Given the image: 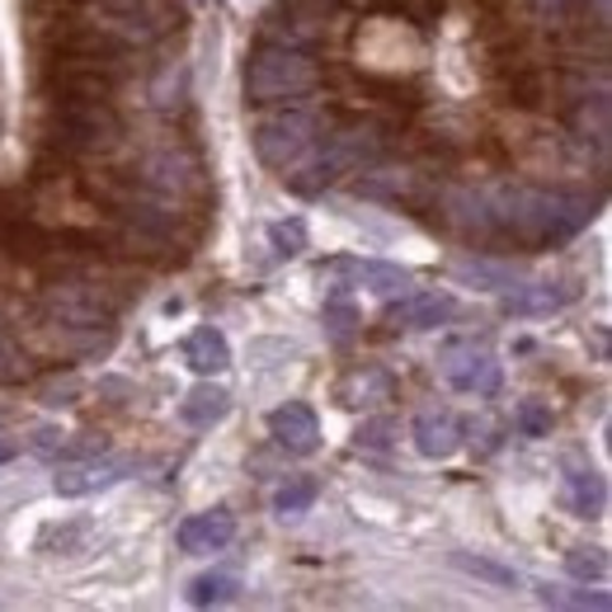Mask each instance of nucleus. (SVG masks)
Returning <instances> with one entry per match:
<instances>
[{"instance_id": "f257e3e1", "label": "nucleus", "mask_w": 612, "mask_h": 612, "mask_svg": "<svg viewBox=\"0 0 612 612\" xmlns=\"http://www.w3.org/2000/svg\"><path fill=\"white\" fill-rule=\"evenodd\" d=\"M495 232H509L523 245H556L570 240L580 226H589L593 203L561 189H528V184H500L485 194Z\"/></svg>"}, {"instance_id": "f03ea898", "label": "nucleus", "mask_w": 612, "mask_h": 612, "mask_svg": "<svg viewBox=\"0 0 612 612\" xmlns=\"http://www.w3.org/2000/svg\"><path fill=\"white\" fill-rule=\"evenodd\" d=\"M382 132L373 128V122H363V128H344V132H335L325 142V151L316 155V161H307L302 170H288V189L292 194H302V198H316V194H325L330 184H340L344 174H358V170H367V165H377L382 161Z\"/></svg>"}, {"instance_id": "7ed1b4c3", "label": "nucleus", "mask_w": 612, "mask_h": 612, "mask_svg": "<svg viewBox=\"0 0 612 612\" xmlns=\"http://www.w3.org/2000/svg\"><path fill=\"white\" fill-rule=\"evenodd\" d=\"M316 85V62L302 47H283V43H265L245 62V99L250 104H283L297 99Z\"/></svg>"}, {"instance_id": "20e7f679", "label": "nucleus", "mask_w": 612, "mask_h": 612, "mask_svg": "<svg viewBox=\"0 0 612 612\" xmlns=\"http://www.w3.org/2000/svg\"><path fill=\"white\" fill-rule=\"evenodd\" d=\"M122 122L109 99H85V95H62L52 104V142L76 151V155H99L118 142Z\"/></svg>"}, {"instance_id": "39448f33", "label": "nucleus", "mask_w": 612, "mask_h": 612, "mask_svg": "<svg viewBox=\"0 0 612 612\" xmlns=\"http://www.w3.org/2000/svg\"><path fill=\"white\" fill-rule=\"evenodd\" d=\"M85 20L99 24L104 33H114L118 43L147 47L180 24V10H174L170 0H95Z\"/></svg>"}, {"instance_id": "423d86ee", "label": "nucleus", "mask_w": 612, "mask_h": 612, "mask_svg": "<svg viewBox=\"0 0 612 612\" xmlns=\"http://www.w3.org/2000/svg\"><path fill=\"white\" fill-rule=\"evenodd\" d=\"M321 137V118L302 109H278L255 122V151L269 170H292L307 161V151Z\"/></svg>"}, {"instance_id": "0eeeda50", "label": "nucleus", "mask_w": 612, "mask_h": 612, "mask_svg": "<svg viewBox=\"0 0 612 612\" xmlns=\"http://www.w3.org/2000/svg\"><path fill=\"white\" fill-rule=\"evenodd\" d=\"M43 311L52 316V325H62V330H104L114 316L104 292L90 283H52L43 292Z\"/></svg>"}, {"instance_id": "6e6552de", "label": "nucleus", "mask_w": 612, "mask_h": 612, "mask_svg": "<svg viewBox=\"0 0 612 612\" xmlns=\"http://www.w3.org/2000/svg\"><path fill=\"white\" fill-rule=\"evenodd\" d=\"M439 373L458 391H466V396H495L500 391V377H504L500 363H495V354H485V348L466 344V340H448L439 348Z\"/></svg>"}, {"instance_id": "1a4fd4ad", "label": "nucleus", "mask_w": 612, "mask_h": 612, "mask_svg": "<svg viewBox=\"0 0 612 612\" xmlns=\"http://www.w3.org/2000/svg\"><path fill=\"white\" fill-rule=\"evenodd\" d=\"M142 184L151 189V194L180 198V194H189V189H198V161L184 147H155L142 161Z\"/></svg>"}, {"instance_id": "9d476101", "label": "nucleus", "mask_w": 612, "mask_h": 612, "mask_svg": "<svg viewBox=\"0 0 612 612\" xmlns=\"http://www.w3.org/2000/svg\"><path fill=\"white\" fill-rule=\"evenodd\" d=\"M269 433L278 448L297 452V458H307V452L321 448V419L311 406H302V400H288V406H278L269 415Z\"/></svg>"}, {"instance_id": "9b49d317", "label": "nucleus", "mask_w": 612, "mask_h": 612, "mask_svg": "<svg viewBox=\"0 0 612 612\" xmlns=\"http://www.w3.org/2000/svg\"><path fill=\"white\" fill-rule=\"evenodd\" d=\"M114 481H122V462H114V458H72L57 476H52V490H57L62 500H85V495H95V490H109Z\"/></svg>"}, {"instance_id": "f8f14e48", "label": "nucleus", "mask_w": 612, "mask_h": 612, "mask_svg": "<svg viewBox=\"0 0 612 612\" xmlns=\"http://www.w3.org/2000/svg\"><path fill=\"white\" fill-rule=\"evenodd\" d=\"M443 222L458 232L462 240H485V236H495V222H490V203L485 194H476V189H448L443 194Z\"/></svg>"}, {"instance_id": "ddd939ff", "label": "nucleus", "mask_w": 612, "mask_h": 612, "mask_svg": "<svg viewBox=\"0 0 612 612\" xmlns=\"http://www.w3.org/2000/svg\"><path fill=\"white\" fill-rule=\"evenodd\" d=\"M415 448H419V458H429V462H443L452 458V452L462 448V425H458V415L452 410H425V415H415Z\"/></svg>"}, {"instance_id": "4468645a", "label": "nucleus", "mask_w": 612, "mask_h": 612, "mask_svg": "<svg viewBox=\"0 0 612 612\" xmlns=\"http://www.w3.org/2000/svg\"><path fill=\"white\" fill-rule=\"evenodd\" d=\"M236 541V514L232 509H213V514H194L180 528V547L189 556H207V551H226Z\"/></svg>"}, {"instance_id": "2eb2a0df", "label": "nucleus", "mask_w": 612, "mask_h": 612, "mask_svg": "<svg viewBox=\"0 0 612 612\" xmlns=\"http://www.w3.org/2000/svg\"><path fill=\"white\" fill-rule=\"evenodd\" d=\"M570 288L566 283H509V292H504V316H551V311L570 307Z\"/></svg>"}, {"instance_id": "dca6fc26", "label": "nucleus", "mask_w": 612, "mask_h": 612, "mask_svg": "<svg viewBox=\"0 0 612 612\" xmlns=\"http://www.w3.org/2000/svg\"><path fill=\"white\" fill-rule=\"evenodd\" d=\"M184 363L194 367L198 377H217L232 367V344H226V335L217 325H198L194 335L184 340Z\"/></svg>"}, {"instance_id": "f3484780", "label": "nucleus", "mask_w": 612, "mask_h": 612, "mask_svg": "<svg viewBox=\"0 0 612 612\" xmlns=\"http://www.w3.org/2000/svg\"><path fill=\"white\" fill-rule=\"evenodd\" d=\"M226 415H232V391L213 387V382H198V387L180 400V419L189 429H213Z\"/></svg>"}, {"instance_id": "a211bd4d", "label": "nucleus", "mask_w": 612, "mask_h": 612, "mask_svg": "<svg viewBox=\"0 0 612 612\" xmlns=\"http://www.w3.org/2000/svg\"><path fill=\"white\" fill-rule=\"evenodd\" d=\"M452 311H458V302H452L448 292H415V297H406L400 307H391V325L433 330V325H443Z\"/></svg>"}, {"instance_id": "6ab92c4d", "label": "nucleus", "mask_w": 612, "mask_h": 612, "mask_svg": "<svg viewBox=\"0 0 612 612\" xmlns=\"http://www.w3.org/2000/svg\"><path fill=\"white\" fill-rule=\"evenodd\" d=\"M566 504L580 518H599L603 504H608V490H603V481L593 476V471H570V476H566Z\"/></svg>"}, {"instance_id": "aec40b11", "label": "nucleus", "mask_w": 612, "mask_h": 612, "mask_svg": "<svg viewBox=\"0 0 612 612\" xmlns=\"http://www.w3.org/2000/svg\"><path fill=\"white\" fill-rule=\"evenodd\" d=\"M354 194L373 198V203H400V198L415 194V180H410V174H400V170H373V174H363V180L354 184Z\"/></svg>"}, {"instance_id": "412c9836", "label": "nucleus", "mask_w": 612, "mask_h": 612, "mask_svg": "<svg viewBox=\"0 0 612 612\" xmlns=\"http://www.w3.org/2000/svg\"><path fill=\"white\" fill-rule=\"evenodd\" d=\"M354 283H363L367 292L377 297H396L410 288V273L400 265H382V259H363V265H354Z\"/></svg>"}, {"instance_id": "4be33fe9", "label": "nucleus", "mask_w": 612, "mask_h": 612, "mask_svg": "<svg viewBox=\"0 0 612 612\" xmlns=\"http://www.w3.org/2000/svg\"><path fill=\"white\" fill-rule=\"evenodd\" d=\"M452 278L466 288H485V292H504L514 283V269L509 265H490V259H462L452 265Z\"/></svg>"}, {"instance_id": "5701e85b", "label": "nucleus", "mask_w": 612, "mask_h": 612, "mask_svg": "<svg viewBox=\"0 0 612 612\" xmlns=\"http://www.w3.org/2000/svg\"><path fill=\"white\" fill-rule=\"evenodd\" d=\"M240 593V580L226 570H213V575H198L194 584H189V603L194 608H217V603H232Z\"/></svg>"}, {"instance_id": "b1692460", "label": "nucleus", "mask_w": 612, "mask_h": 612, "mask_svg": "<svg viewBox=\"0 0 612 612\" xmlns=\"http://www.w3.org/2000/svg\"><path fill=\"white\" fill-rule=\"evenodd\" d=\"M311 504H316V481H311V476H292V481L278 485L273 514H278V518H302Z\"/></svg>"}, {"instance_id": "393cba45", "label": "nucleus", "mask_w": 612, "mask_h": 612, "mask_svg": "<svg viewBox=\"0 0 612 612\" xmlns=\"http://www.w3.org/2000/svg\"><path fill=\"white\" fill-rule=\"evenodd\" d=\"M269 245H273V255H283V259L302 255L307 250V222L302 217H278L269 226Z\"/></svg>"}, {"instance_id": "a878e982", "label": "nucleus", "mask_w": 612, "mask_h": 612, "mask_svg": "<svg viewBox=\"0 0 612 612\" xmlns=\"http://www.w3.org/2000/svg\"><path fill=\"white\" fill-rule=\"evenodd\" d=\"M514 425H518L523 439H547V433H551V406H541V400H523Z\"/></svg>"}, {"instance_id": "bb28decb", "label": "nucleus", "mask_w": 612, "mask_h": 612, "mask_svg": "<svg viewBox=\"0 0 612 612\" xmlns=\"http://www.w3.org/2000/svg\"><path fill=\"white\" fill-rule=\"evenodd\" d=\"M354 330H358V311L348 307V302H325V335L335 340V344H348L354 340Z\"/></svg>"}, {"instance_id": "cd10ccee", "label": "nucleus", "mask_w": 612, "mask_h": 612, "mask_svg": "<svg viewBox=\"0 0 612 612\" xmlns=\"http://www.w3.org/2000/svg\"><path fill=\"white\" fill-rule=\"evenodd\" d=\"M311 39H316V29H311L307 20H297V14H288V20H273V24H269V43H283V47H307Z\"/></svg>"}, {"instance_id": "c85d7f7f", "label": "nucleus", "mask_w": 612, "mask_h": 612, "mask_svg": "<svg viewBox=\"0 0 612 612\" xmlns=\"http://www.w3.org/2000/svg\"><path fill=\"white\" fill-rule=\"evenodd\" d=\"M452 561H458L466 575H481V580H490V584H500V589H514L518 584V575L514 570H504V566H495V561H481V556H452Z\"/></svg>"}, {"instance_id": "c756f323", "label": "nucleus", "mask_w": 612, "mask_h": 612, "mask_svg": "<svg viewBox=\"0 0 612 612\" xmlns=\"http://www.w3.org/2000/svg\"><path fill=\"white\" fill-rule=\"evenodd\" d=\"M367 391H377L382 400H387V391H391V382L382 377V373H354L344 382V406H358V396H367Z\"/></svg>"}, {"instance_id": "7c9ffc66", "label": "nucleus", "mask_w": 612, "mask_h": 612, "mask_svg": "<svg viewBox=\"0 0 612 612\" xmlns=\"http://www.w3.org/2000/svg\"><path fill=\"white\" fill-rule=\"evenodd\" d=\"M570 570L580 575V580H603V575H608V561H603V556L593 551V547H575V551H570Z\"/></svg>"}, {"instance_id": "2f4dec72", "label": "nucleus", "mask_w": 612, "mask_h": 612, "mask_svg": "<svg viewBox=\"0 0 612 612\" xmlns=\"http://www.w3.org/2000/svg\"><path fill=\"white\" fill-rule=\"evenodd\" d=\"M297 348L292 344H283V340H259V344H250V363H265V358H292Z\"/></svg>"}, {"instance_id": "473e14b6", "label": "nucleus", "mask_w": 612, "mask_h": 612, "mask_svg": "<svg viewBox=\"0 0 612 612\" xmlns=\"http://www.w3.org/2000/svg\"><path fill=\"white\" fill-rule=\"evenodd\" d=\"M387 433H391V425L373 419V425H363V429H358V443H367V448H387V443H391Z\"/></svg>"}, {"instance_id": "72a5a7b5", "label": "nucleus", "mask_w": 612, "mask_h": 612, "mask_svg": "<svg viewBox=\"0 0 612 612\" xmlns=\"http://www.w3.org/2000/svg\"><path fill=\"white\" fill-rule=\"evenodd\" d=\"M57 448H62L57 429H39V433H33V452H43V458H47V452H57Z\"/></svg>"}, {"instance_id": "f704fd0d", "label": "nucleus", "mask_w": 612, "mask_h": 612, "mask_svg": "<svg viewBox=\"0 0 612 612\" xmlns=\"http://www.w3.org/2000/svg\"><path fill=\"white\" fill-rule=\"evenodd\" d=\"M72 396H76V382H62V387L47 391V406H72Z\"/></svg>"}, {"instance_id": "c9c22d12", "label": "nucleus", "mask_w": 612, "mask_h": 612, "mask_svg": "<svg viewBox=\"0 0 612 612\" xmlns=\"http://www.w3.org/2000/svg\"><path fill=\"white\" fill-rule=\"evenodd\" d=\"M570 6H575V0H537V10H551V14H561Z\"/></svg>"}, {"instance_id": "e433bc0d", "label": "nucleus", "mask_w": 612, "mask_h": 612, "mask_svg": "<svg viewBox=\"0 0 612 612\" xmlns=\"http://www.w3.org/2000/svg\"><path fill=\"white\" fill-rule=\"evenodd\" d=\"M14 458V443L10 439H0V462H10Z\"/></svg>"}, {"instance_id": "4c0bfd02", "label": "nucleus", "mask_w": 612, "mask_h": 612, "mask_svg": "<svg viewBox=\"0 0 612 612\" xmlns=\"http://www.w3.org/2000/svg\"><path fill=\"white\" fill-rule=\"evenodd\" d=\"M6 363H10V354H6V340H0V377H6Z\"/></svg>"}]
</instances>
